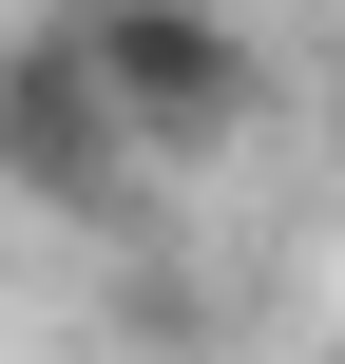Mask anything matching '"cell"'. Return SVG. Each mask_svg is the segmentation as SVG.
Instances as JSON below:
<instances>
[{"label": "cell", "instance_id": "1", "mask_svg": "<svg viewBox=\"0 0 345 364\" xmlns=\"http://www.w3.org/2000/svg\"><path fill=\"white\" fill-rule=\"evenodd\" d=\"M77 58H96V96H115L134 173L230 154V134H250V96H269V58H250V19H230V0H77Z\"/></svg>", "mask_w": 345, "mask_h": 364}]
</instances>
